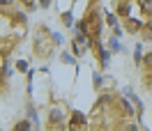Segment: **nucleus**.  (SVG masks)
<instances>
[{
  "instance_id": "f257e3e1",
  "label": "nucleus",
  "mask_w": 152,
  "mask_h": 131,
  "mask_svg": "<svg viewBox=\"0 0 152 131\" xmlns=\"http://www.w3.org/2000/svg\"><path fill=\"white\" fill-rule=\"evenodd\" d=\"M16 131H28V124H26V122H21L19 127H16Z\"/></svg>"
},
{
  "instance_id": "f03ea898",
  "label": "nucleus",
  "mask_w": 152,
  "mask_h": 131,
  "mask_svg": "<svg viewBox=\"0 0 152 131\" xmlns=\"http://www.w3.org/2000/svg\"><path fill=\"white\" fill-rule=\"evenodd\" d=\"M0 2H2V5H7V2H12V0H0Z\"/></svg>"
}]
</instances>
